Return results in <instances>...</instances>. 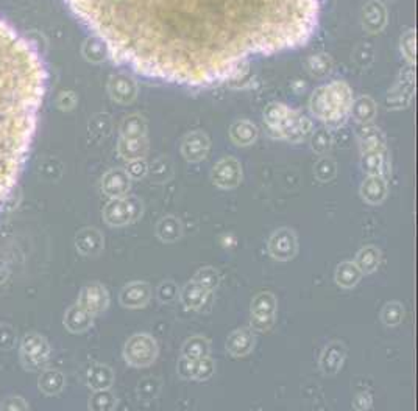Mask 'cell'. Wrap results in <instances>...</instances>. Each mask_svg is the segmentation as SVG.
<instances>
[{"mask_svg":"<svg viewBox=\"0 0 418 411\" xmlns=\"http://www.w3.org/2000/svg\"><path fill=\"white\" fill-rule=\"evenodd\" d=\"M119 66L184 86L228 80L256 55L292 50L320 0H64Z\"/></svg>","mask_w":418,"mask_h":411,"instance_id":"6da1fadb","label":"cell"},{"mask_svg":"<svg viewBox=\"0 0 418 411\" xmlns=\"http://www.w3.org/2000/svg\"><path fill=\"white\" fill-rule=\"evenodd\" d=\"M45 84L38 48L0 18V203L26 165Z\"/></svg>","mask_w":418,"mask_h":411,"instance_id":"7a4b0ae2","label":"cell"},{"mask_svg":"<svg viewBox=\"0 0 418 411\" xmlns=\"http://www.w3.org/2000/svg\"><path fill=\"white\" fill-rule=\"evenodd\" d=\"M355 97L348 83L343 80H334L328 84L318 86L312 92L309 109L312 116L329 125H339L350 116Z\"/></svg>","mask_w":418,"mask_h":411,"instance_id":"3957f363","label":"cell"},{"mask_svg":"<svg viewBox=\"0 0 418 411\" xmlns=\"http://www.w3.org/2000/svg\"><path fill=\"white\" fill-rule=\"evenodd\" d=\"M142 215V203L136 197L111 198L103 211V219L109 226L122 228L134 223Z\"/></svg>","mask_w":418,"mask_h":411,"instance_id":"277c9868","label":"cell"},{"mask_svg":"<svg viewBox=\"0 0 418 411\" xmlns=\"http://www.w3.org/2000/svg\"><path fill=\"white\" fill-rule=\"evenodd\" d=\"M158 357V344L149 334H136L124 346V358L134 368H147Z\"/></svg>","mask_w":418,"mask_h":411,"instance_id":"5b68a950","label":"cell"},{"mask_svg":"<svg viewBox=\"0 0 418 411\" xmlns=\"http://www.w3.org/2000/svg\"><path fill=\"white\" fill-rule=\"evenodd\" d=\"M277 297L270 292H261L250 304V324L258 332H265L275 324Z\"/></svg>","mask_w":418,"mask_h":411,"instance_id":"8992f818","label":"cell"},{"mask_svg":"<svg viewBox=\"0 0 418 411\" xmlns=\"http://www.w3.org/2000/svg\"><path fill=\"white\" fill-rule=\"evenodd\" d=\"M211 181L217 187L225 190L236 189L242 181V167H240L239 160L232 156L217 160L211 168Z\"/></svg>","mask_w":418,"mask_h":411,"instance_id":"52a82bcc","label":"cell"},{"mask_svg":"<svg viewBox=\"0 0 418 411\" xmlns=\"http://www.w3.org/2000/svg\"><path fill=\"white\" fill-rule=\"evenodd\" d=\"M269 254L275 261L287 262L295 257L296 251H299V240H296V234L289 228H279L272 234L269 239Z\"/></svg>","mask_w":418,"mask_h":411,"instance_id":"ba28073f","label":"cell"},{"mask_svg":"<svg viewBox=\"0 0 418 411\" xmlns=\"http://www.w3.org/2000/svg\"><path fill=\"white\" fill-rule=\"evenodd\" d=\"M312 131H314L312 120L306 116L300 114L299 111L292 109L291 112H289V116L286 117L283 125L279 126L278 137L286 139L289 142L299 143V142H303L304 139H308V137L312 134Z\"/></svg>","mask_w":418,"mask_h":411,"instance_id":"9c48e42d","label":"cell"},{"mask_svg":"<svg viewBox=\"0 0 418 411\" xmlns=\"http://www.w3.org/2000/svg\"><path fill=\"white\" fill-rule=\"evenodd\" d=\"M151 297V288L147 282L136 280L132 284H127L122 292L119 295L120 304L127 309H142L150 302Z\"/></svg>","mask_w":418,"mask_h":411,"instance_id":"30bf717a","label":"cell"},{"mask_svg":"<svg viewBox=\"0 0 418 411\" xmlns=\"http://www.w3.org/2000/svg\"><path fill=\"white\" fill-rule=\"evenodd\" d=\"M80 305L85 307L87 312L92 313V315H99V313L104 312L109 304V295L102 284H94L86 285L83 288L82 295H80Z\"/></svg>","mask_w":418,"mask_h":411,"instance_id":"8fae6325","label":"cell"},{"mask_svg":"<svg viewBox=\"0 0 418 411\" xmlns=\"http://www.w3.org/2000/svg\"><path fill=\"white\" fill-rule=\"evenodd\" d=\"M347 348L341 341H331L325 346L320 356V369L325 376H336L343 366Z\"/></svg>","mask_w":418,"mask_h":411,"instance_id":"7c38bea8","label":"cell"},{"mask_svg":"<svg viewBox=\"0 0 418 411\" xmlns=\"http://www.w3.org/2000/svg\"><path fill=\"white\" fill-rule=\"evenodd\" d=\"M181 153L188 163H202L209 153V139L202 131H192L181 142Z\"/></svg>","mask_w":418,"mask_h":411,"instance_id":"4fadbf2b","label":"cell"},{"mask_svg":"<svg viewBox=\"0 0 418 411\" xmlns=\"http://www.w3.org/2000/svg\"><path fill=\"white\" fill-rule=\"evenodd\" d=\"M49 354H50L49 344H47L45 340L39 338L38 335H30L28 338L23 340L22 358L31 369L43 366L47 361Z\"/></svg>","mask_w":418,"mask_h":411,"instance_id":"5bb4252c","label":"cell"},{"mask_svg":"<svg viewBox=\"0 0 418 411\" xmlns=\"http://www.w3.org/2000/svg\"><path fill=\"white\" fill-rule=\"evenodd\" d=\"M414 95V72L404 70L401 72V78L397 86L387 95V108L400 109L404 108L411 102Z\"/></svg>","mask_w":418,"mask_h":411,"instance_id":"9a60e30c","label":"cell"},{"mask_svg":"<svg viewBox=\"0 0 418 411\" xmlns=\"http://www.w3.org/2000/svg\"><path fill=\"white\" fill-rule=\"evenodd\" d=\"M225 348L232 357H245L254 348V335L250 329H236L228 335Z\"/></svg>","mask_w":418,"mask_h":411,"instance_id":"2e32d148","label":"cell"},{"mask_svg":"<svg viewBox=\"0 0 418 411\" xmlns=\"http://www.w3.org/2000/svg\"><path fill=\"white\" fill-rule=\"evenodd\" d=\"M130 185L132 178L128 176L127 170H122V168H114V170L108 172L102 181V189L109 198L127 195L128 190H130Z\"/></svg>","mask_w":418,"mask_h":411,"instance_id":"e0dca14e","label":"cell"},{"mask_svg":"<svg viewBox=\"0 0 418 411\" xmlns=\"http://www.w3.org/2000/svg\"><path fill=\"white\" fill-rule=\"evenodd\" d=\"M360 197L368 204H381L387 197V181L382 176L367 175V178L360 184Z\"/></svg>","mask_w":418,"mask_h":411,"instance_id":"ac0fdd59","label":"cell"},{"mask_svg":"<svg viewBox=\"0 0 418 411\" xmlns=\"http://www.w3.org/2000/svg\"><path fill=\"white\" fill-rule=\"evenodd\" d=\"M111 95L119 103H132L136 99V94H138V86H136L134 80L132 77H127L124 74L112 77L111 84H109Z\"/></svg>","mask_w":418,"mask_h":411,"instance_id":"d6986e66","label":"cell"},{"mask_svg":"<svg viewBox=\"0 0 418 411\" xmlns=\"http://www.w3.org/2000/svg\"><path fill=\"white\" fill-rule=\"evenodd\" d=\"M359 145L360 153H385V139L382 133L376 126L365 124L359 133Z\"/></svg>","mask_w":418,"mask_h":411,"instance_id":"ffe728a7","label":"cell"},{"mask_svg":"<svg viewBox=\"0 0 418 411\" xmlns=\"http://www.w3.org/2000/svg\"><path fill=\"white\" fill-rule=\"evenodd\" d=\"M75 245L85 256H97L103 249V237L97 229L87 228L77 234Z\"/></svg>","mask_w":418,"mask_h":411,"instance_id":"44dd1931","label":"cell"},{"mask_svg":"<svg viewBox=\"0 0 418 411\" xmlns=\"http://www.w3.org/2000/svg\"><path fill=\"white\" fill-rule=\"evenodd\" d=\"M94 315L92 313L87 312L85 307H82L80 304L72 305V307L68 310L66 317H64V324L70 330V332L78 334V332H85L86 329H90L92 324Z\"/></svg>","mask_w":418,"mask_h":411,"instance_id":"7402d4cb","label":"cell"},{"mask_svg":"<svg viewBox=\"0 0 418 411\" xmlns=\"http://www.w3.org/2000/svg\"><path fill=\"white\" fill-rule=\"evenodd\" d=\"M208 296H209L208 290L200 287L197 282L189 280L181 290L180 300H181V304L188 310H198L200 307H203V304L206 302Z\"/></svg>","mask_w":418,"mask_h":411,"instance_id":"603a6c76","label":"cell"},{"mask_svg":"<svg viewBox=\"0 0 418 411\" xmlns=\"http://www.w3.org/2000/svg\"><path fill=\"white\" fill-rule=\"evenodd\" d=\"M258 128H256L254 124H252L250 120H237L231 125L230 128V136L232 142L239 147H248L252 145L256 139H258Z\"/></svg>","mask_w":418,"mask_h":411,"instance_id":"cb8c5ba5","label":"cell"},{"mask_svg":"<svg viewBox=\"0 0 418 411\" xmlns=\"http://www.w3.org/2000/svg\"><path fill=\"white\" fill-rule=\"evenodd\" d=\"M119 153L128 163L144 159L147 155V139L146 137H122L119 142Z\"/></svg>","mask_w":418,"mask_h":411,"instance_id":"d4e9b609","label":"cell"},{"mask_svg":"<svg viewBox=\"0 0 418 411\" xmlns=\"http://www.w3.org/2000/svg\"><path fill=\"white\" fill-rule=\"evenodd\" d=\"M292 111V108H289L284 103H278L273 102L267 104V108L264 109V124L269 128V131L272 134L278 136L279 126L283 125L286 117L289 116V112Z\"/></svg>","mask_w":418,"mask_h":411,"instance_id":"484cf974","label":"cell"},{"mask_svg":"<svg viewBox=\"0 0 418 411\" xmlns=\"http://www.w3.org/2000/svg\"><path fill=\"white\" fill-rule=\"evenodd\" d=\"M363 279V273L356 267L355 262L345 261L341 265H337L334 280L336 284L342 288H355L359 280Z\"/></svg>","mask_w":418,"mask_h":411,"instance_id":"4316f807","label":"cell"},{"mask_svg":"<svg viewBox=\"0 0 418 411\" xmlns=\"http://www.w3.org/2000/svg\"><path fill=\"white\" fill-rule=\"evenodd\" d=\"M363 170L367 175L372 176H382L384 180H387V173H389V163H387V156L385 153H365L363 155Z\"/></svg>","mask_w":418,"mask_h":411,"instance_id":"83f0119b","label":"cell"},{"mask_svg":"<svg viewBox=\"0 0 418 411\" xmlns=\"http://www.w3.org/2000/svg\"><path fill=\"white\" fill-rule=\"evenodd\" d=\"M355 263L363 274H370V273L376 271L381 263L380 249H377L376 246H372V245L360 248L359 253L356 254Z\"/></svg>","mask_w":418,"mask_h":411,"instance_id":"f1b7e54d","label":"cell"},{"mask_svg":"<svg viewBox=\"0 0 418 411\" xmlns=\"http://www.w3.org/2000/svg\"><path fill=\"white\" fill-rule=\"evenodd\" d=\"M181 221L172 215L161 219L156 226V236L161 241H164V243H173V241L181 237Z\"/></svg>","mask_w":418,"mask_h":411,"instance_id":"f546056e","label":"cell"},{"mask_svg":"<svg viewBox=\"0 0 418 411\" xmlns=\"http://www.w3.org/2000/svg\"><path fill=\"white\" fill-rule=\"evenodd\" d=\"M350 114L355 117L359 124H370L376 116V103L370 97H359V99L353 100Z\"/></svg>","mask_w":418,"mask_h":411,"instance_id":"4dcf8cb0","label":"cell"},{"mask_svg":"<svg viewBox=\"0 0 418 411\" xmlns=\"http://www.w3.org/2000/svg\"><path fill=\"white\" fill-rule=\"evenodd\" d=\"M385 26V10L384 6L373 0V2L367 4V6L364 8V27L368 31H381Z\"/></svg>","mask_w":418,"mask_h":411,"instance_id":"1f68e13d","label":"cell"},{"mask_svg":"<svg viewBox=\"0 0 418 411\" xmlns=\"http://www.w3.org/2000/svg\"><path fill=\"white\" fill-rule=\"evenodd\" d=\"M112 371L107 365H94L87 373V385L94 391L108 390L112 385Z\"/></svg>","mask_w":418,"mask_h":411,"instance_id":"d6a6232c","label":"cell"},{"mask_svg":"<svg viewBox=\"0 0 418 411\" xmlns=\"http://www.w3.org/2000/svg\"><path fill=\"white\" fill-rule=\"evenodd\" d=\"M209 352H211V344L202 335H194L191 336L189 340L184 341L181 354L184 357L191 358H203L208 357Z\"/></svg>","mask_w":418,"mask_h":411,"instance_id":"836d02e7","label":"cell"},{"mask_svg":"<svg viewBox=\"0 0 418 411\" xmlns=\"http://www.w3.org/2000/svg\"><path fill=\"white\" fill-rule=\"evenodd\" d=\"M192 280L197 282L200 287H203L209 293H211L220 285V274L213 267H205V268H200L195 273V276L192 278Z\"/></svg>","mask_w":418,"mask_h":411,"instance_id":"e575fe53","label":"cell"},{"mask_svg":"<svg viewBox=\"0 0 418 411\" xmlns=\"http://www.w3.org/2000/svg\"><path fill=\"white\" fill-rule=\"evenodd\" d=\"M172 164L167 158H159L149 167L147 175L154 182H166L172 178Z\"/></svg>","mask_w":418,"mask_h":411,"instance_id":"d590c367","label":"cell"},{"mask_svg":"<svg viewBox=\"0 0 418 411\" xmlns=\"http://www.w3.org/2000/svg\"><path fill=\"white\" fill-rule=\"evenodd\" d=\"M147 124L142 116H130L122 124V137H146Z\"/></svg>","mask_w":418,"mask_h":411,"instance_id":"8d00e7d4","label":"cell"},{"mask_svg":"<svg viewBox=\"0 0 418 411\" xmlns=\"http://www.w3.org/2000/svg\"><path fill=\"white\" fill-rule=\"evenodd\" d=\"M331 66H333V62H331V60H329V56H326L323 53L314 55L306 61V69L312 77L328 75L329 72H331Z\"/></svg>","mask_w":418,"mask_h":411,"instance_id":"74e56055","label":"cell"},{"mask_svg":"<svg viewBox=\"0 0 418 411\" xmlns=\"http://www.w3.org/2000/svg\"><path fill=\"white\" fill-rule=\"evenodd\" d=\"M404 318V307L400 302H389L384 305L381 312V319L387 327H395L401 324V321Z\"/></svg>","mask_w":418,"mask_h":411,"instance_id":"f35d334b","label":"cell"},{"mask_svg":"<svg viewBox=\"0 0 418 411\" xmlns=\"http://www.w3.org/2000/svg\"><path fill=\"white\" fill-rule=\"evenodd\" d=\"M333 145V137L326 128H320L317 131H312L311 134V147L317 155H325Z\"/></svg>","mask_w":418,"mask_h":411,"instance_id":"ab89813d","label":"cell"},{"mask_svg":"<svg viewBox=\"0 0 418 411\" xmlns=\"http://www.w3.org/2000/svg\"><path fill=\"white\" fill-rule=\"evenodd\" d=\"M336 172H337V167H336L334 159L328 158V156L320 158L317 160L316 167H314V173H316V178L318 181H321V182L331 181L336 176Z\"/></svg>","mask_w":418,"mask_h":411,"instance_id":"60d3db41","label":"cell"},{"mask_svg":"<svg viewBox=\"0 0 418 411\" xmlns=\"http://www.w3.org/2000/svg\"><path fill=\"white\" fill-rule=\"evenodd\" d=\"M90 408L97 410V411H108V410L116 408L114 394L109 391V388L95 391V394L90 402Z\"/></svg>","mask_w":418,"mask_h":411,"instance_id":"b9f144b4","label":"cell"},{"mask_svg":"<svg viewBox=\"0 0 418 411\" xmlns=\"http://www.w3.org/2000/svg\"><path fill=\"white\" fill-rule=\"evenodd\" d=\"M161 382L156 377H144L138 385V396L142 400H154L158 398Z\"/></svg>","mask_w":418,"mask_h":411,"instance_id":"7bdbcfd3","label":"cell"},{"mask_svg":"<svg viewBox=\"0 0 418 411\" xmlns=\"http://www.w3.org/2000/svg\"><path fill=\"white\" fill-rule=\"evenodd\" d=\"M39 385H41V388L45 393L55 394L61 391L64 385V377L61 376V373H58V371H47V373H44L43 377L39 378Z\"/></svg>","mask_w":418,"mask_h":411,"instance_id":"ee69618b","label":"cell"},{"mask_svg":"<svg viewBox=\"0 0 418 411\" xmlns=\"http://www.w3.org/2000/svg\"><path fill=\"white\" fill-rule=\"evenodd\" d=\"M158 300L163 304H171L175 300H178V285L173 280L161 282L158 287Z\"/></svg>","mask_w":418,"mask_h":411,"instance_id":"f6af8a7d","label":"cell"},{"mask_svg":"<svg viewBox=\"0 0 418 411\" xmlns=\"http://www.w3.org/2000/svg\"><path fill=\"white\" fill-rule=\"evenodd\" d=\"M198 371V358L181 357L178 361V376L186 380H195Z\"/></svg>","mask_w":418,"mask_h":411,"instance_id":"bcb514c9","label":"cell"},{"mask_svg":"<svg viewBox=\"0 0 418 411\" xmlns=\"http://www.w3.org/2000/svg\"><path fill=\"white\" fill-rule=\"evenodd\" d=\"M401 53L404 55L409 64L415 62V31L409 30L404 36H401Z\"/></svg>","mask_w":418,"mask_h":411,"instance_id":"7dc6e473","label":"cell"},{"mask_svg":"<svg viewBox=\"0 0 418 411\" xmlns=\"http://www.w3.org/2000/svg\"><path fill=\"white\" fill-rule=\"evenodd\" d=\"M215 371V365L211 357H203V358H198V371H197V378L195 380L198 382H205L208 378H211L213 374Z\"/></svg>","mask_w":418,"mask_h":411,"instance_id":"c3c4849f","label":"cell"},{"mask_svg":"<svg viewBox=\"0 0 418 411\" xmlns=\"http://www.w3.org/2000/svg\"><path fill=\"white\" fill-rule=\"evenodd\" d=\"M147 170H149V165L144 159L130 160V163H128V167H127V173L133 180H142L144 176L147 175Z\"/></svg>","mask_w":418,"mask_h":411,"instance_id":"681fc988","label":"cell"},{"mask_svg":"<svg viewBox=\"0 0 418 411\" xmlns=\"http://www.w3.org/2000/svg\"><path fill=\"white\" fill-rule=\"evenodd\" d=\"M373 407V396L368 391L358 393L353 399V408L358 411H367Z\"/></svg>","mask_w":418,"mask_h":411,"instance_id":"f907efd6","label":"cell"}]
</instances>
